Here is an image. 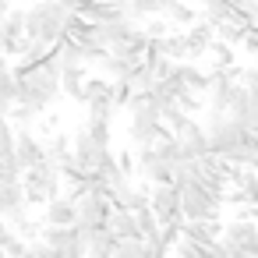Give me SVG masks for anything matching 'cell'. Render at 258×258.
I'll use <instances>...</instances> for the list:
<instances>
[{
    "instance_id": "cell-7",
    "label": "cell",
    "mask_w": 258,
    "mask_h": 258,
    "mask_svg": "<svg viewBox=\"0 0 258 258\" xmlns=\"http://www.w3.org/2000/svg\"><path fill=\"white\" fill-rule=\"evenodd\" d=\"M110 216H113V205H110L106 198H99V195H82V198H78V223H82L89 233L106 230Z\"/></svg>"
},
{
    "instance_id": "cell-24",
    "label": "cell",
    "mask_w": 258,
    "mask_h": 258,
    "mask_svg": "<svg viewBox=\"0 0 258 258\" xmlns=\"http://www.w3.org/2000/svg\"><path fill=\"white\" fill-rule=\"evenodd\" d=\"M117 159H120V170H124V173H131V170H138V163L131 159V152H120Z\"/></svg>"
},
{
    "instance_id": "cell-15",
    "label": "cell",
    "mask_w": 258,
    "mask_h": 258,
    "mask_svg": "<svg viewBox=\"0 0 258 258\" xmlns=\"http://www.w3.org/2000/svg\"><path fill=\"white\" fill-rule=\"evenodd\" d=\"M85 64L82 68H64L60 71V92H68L71 99H78L82 103V96H85Z\"/></svg>"
},
{
    "instance_id": "cell-16",
    "label": "cell",
    "mask_w": 258,
    "mask_h": 258,
    "mask_svg": "<svg viewBox=\"0 0 258 258\" xmlns=\"http://www.w3.org/2000/svg\"><path fill=\"white\" fill-rule=\"evenodd\" d=\"M117 99V92H113V82L106 78V75H89L85 78V96H82V103L89 106V103H96V99Z\"/></svg>"
},
{
    "instance_id": "cell-5",
    "label": "cell",
    "mask_w": 258,
    "mask_h": 258,
    "mask_svg": "<svg viewBox=\"0 0 258 258\" xmlns=\"http://www.w3.org/2000/svg\"><path fill=\"white\" fill-rule=\"evenodd\" d=\"M152 212L159 216L163 226L170 223H187L184 219V202H180V187L177 184H163V187H152Z\"/></svg>"
},
{
    "instance_id": "cell-11",
    "label": "cell",
    "mask_w": 258,
    "mask_h": 258,
    "mask_svg": "<svg viewBox=\"0 0 258 258\" xmlns=\"http://www.w3.org/2000/svg\"><path fill=\"white\" fill-rule=\"evenodd\" d=\"M184 39H187V60H195V57H209V50L216 46V25H209V22L191 25V29L184 32Z\"/></svg>"
},
{
    "instance_id": "cell-12",
    "label": "cell",
    "mask_w": 258,
    "mask_h": 258,
    "mask_svg": "<svg viewBox=\"0 0 258 258\" xmlns=\"http://www.w3.org/2000/svg\"><path fill=\"white\" fill-rule=\"evenodd\" d=\"M106 230H110L117 240H142L138 223H135V212H127V209H113V216H110Z\"/></svg>"
},
{
    "instance_id": "cell-6",
    "label": "cell",
    "mask_w": 258,
    "mask_h": 258,
    "mask_svg": "<svg viewBox=\"0 0 258 258\" xmlns=\"http://www.w3.org/2000/svg\"><path fill=\"white\" fill-rule=\"evenodd\" d=\"M223 244L240 247V251H254V254H258V219L244 212V216L223 223Z\"/></svg>"
},
{
    "instance_id": "cell-14",
    "label": "cell",
    "mask_w": 258,
    "mask_h": 258,
    "mask_svg": "<svg viewBox=\"0 0 258 258\" xmlns=\"http://www.w3.org/2000/svg\"><path fill=\"white\" fill-rule=\"evenodd\" d=\"M117 251H120V240L110 230H96L89 237V258H117Z\"/></svg>"
},
{
    "instance_id": "cell-21",
    "label": "cell",
    "mask_w": 258,
    "mask_h": 258,
    "mask_svg": "<svg viewBox=\"0 0 258 258\" xmlns=\"http://www.w3.org/2000/svg\"><path fill=\"white\" fill-rule=\"evenodd\" d=\"M166 22H173V25H195V11L184 4V0H177V4L166 8Z\"/></svg>"
},
{
    "instance_id": "cell-23",
    "label": "cell",
    "mask_w": 258,
    "mask_h": 258,
    "mask_svg": "<svg viewBox=\"0 0 258 258\" xmlns=\"http://www.w3.org/2000/svg\"><path fill=\"white\" fill-rule=\"evenodd\" d=\"M15 240V230H11V223L8 219H0V251H8V244Z\"/></svg>"
},
{
    "instance_id": "cell-9",
    "label": "cell",
    "mask_w": 258,
    "mask_h": 258,
    "mask_svg": "<svg viewBox=\"0 0 258 258\" xmlns=\"http://www.w3.org/2000/svg\"><path fill=\"white\" fill-rule=\"evenodd\" d=\"M15 156L22 163V170H32V166H43L46 163V145L29 131V127H18V145H15Z\"/></svg>"
},
{
    "instance_id": "cell-10",
    "label": "cell",
    "mask_w": 258,
    "mask_h": 258,
    "mask_svg": "<svg viewBox=\"0 0 258 258\" xmlns=\"http://www.w3.org/2000/svg\"><path fill=\"white\" fill-rule=\"evenodd\" d=\"M39 223H43V226H78V202L68 198V195L53 198V202L43 209V219H39Z\"/></svg>"
},
{
    "instance_id": "cell-3",
    "label": "cell",
    "mask_w": 258,
    "mask_h": 258,
    "mask_svg": "<svg viewBox=\"0 0 258 258\" xmlns=\"http://www.w3.org/2000/svg\"><path fill=\"white\" fill-rule=\"evenodd\" d=\"M180 202H184V219H187V223L219 219V209H223V202H216V198L202 187V180L180 184Z\"/></svg>"
},
{
    "instance_id": "cell-20",
    "label": "cell",
    "mask_w": 258,
    "mask_h": 258,
    "mask_svg": "<svg viewBox=\"0 0 258 258\" xmlns=\"http://www.w3.org/2000/svg\"><path fill=\"white\" fill-rule=\"evenodd\" d=\"M117 258H152V247L149 240H120Z\"/></svg>"
},
{
    "instance_id": "cell-19",
    "label": "cell",
    "mask_w": 258,
    "mask_h": 258,
    "mask_svg": "<svg viewBox=\"0 0 258 258\" xmlns=\"http://www.w3.org/2000/svg\"><path fill=\"white\" fill-rule=\"evenodd\" d=\"M85 135H89L99 149H110V120H103V117H89Z\"/></svg>"
},
{
    "instance_id": "cell-18",
    "label": "cell",
    "mask_w": 258,
    "mask_h": 258,
    "mask_svg": "<svg viewBox=\"0 0 258 258\" xmlns=\"http://www.w3.org/2000/svg\"><path fill=\"white\" fill-rule=\"evenodd\" d=\"M0 106H8V110L18 106V78L11 71H0Z\"/></svg>"
},
{
    "instance_id": "cell-4",
    "label": "cell",
    "mask_w": 258,
    "mask_h": 258,
    "mask_svg": "<svg viewBox=\"0 0 258 258\" xmlns=\"http://www.w3.org/2000/svg\"><path fill=\"white\" fill-rule=\"evenodd\" d=\"M29 46V32H25V11H11L0 22V53L4 57H22Z\"/></svg>"
},
{
    "instance_id": "cell-17",
    "label": "cell",
    "mask_w": 258,
    "mask_h": 258,
    "mask_svg": "<svg viewBox=\"0 0 258 258\" xmlns=\"http://www.w3.org/2000/svg\"><path fill=\"white\" fill-rule=\"evenodd\" d=\"M209 71H233V46L216 39V46L209 50Z\"/></svg>"
},
{
    "instance_id": "cell-22",
    "label": "cell",
    "mask_w": 258,
    "mask_h": 258,
    "mask_svg": "<svg viewBox=\"0 0 258 258\" xmlns=\"http://www.w3.org/2000/svg\"><path fill=\"white\" fill-rule=\"evenodd\" d=\"M36 117H39V113H36V110H29V106H15V110H11V120H15V127H29Z\"/></svg>"
},
{
    "instance_id": "cell-13",
    "label": "cell",
    "mask_w": 258,
    "mask_h": 258,
    "mask_svg": "<svg viewBox=\"0 0 258 258\" xmlns=\"http://www.w3.org/2000/svg\"><path fill=\"white\" fill-rule=\"evenodd\" d=\"M46 159L64 173L68 166H75V142H71L68 135H57V138L46 145Z\"/></svg>"
},
{
    "instance_id": "cell-1",
    "label": "cell",
    "mask_w": 258,
    "mask_h": 258,
    "mask_svg": "<svg viewBox=\"0 0 258 258\" xmlns=\"http://www.w3.org/2000/svg\"><path fill=\"white\" fill-rule=\"evenodd\" d=\"M71 18H75V15H71L68 8L53 4V0H39V4H32V8L25 11V32H29V39L46 43V46L57 50V46L68 39Z\"/></svg>"
},
{
    "instance_id": "cell-8",
    "label": "cell",
    "mask_w": 258,
    "mask_h": 258,
    "mask_svg": "<svg viewBox=\"0 0 258 258\" xmlns=\"http://www.w3.org/2000/svg\"><path fill=\"white\" fill-rule=\"evenodd\" d=\"M230 120H237L244 131L258 135V92H247L240 85L237 96H233V106H230Z\"/></svg>"
},
{
    "instance_id": "cell-2",
    "label": "cell",
    "mask_w": 258,
    "mask_h": 258,
    "mask_svg": "<svg viewBox=\"0 0 258 258\" xmlns=\"http://www.w3.org/2000/svg\"><path fill=\"white\" fill-rule=\"evenodd\" d=\"M60 184H64V173L46 159L43 166H32V170H25V177H22V187H25V202L29 205H50L53 198H60Z\"/></svg>"
}]
</instances>
